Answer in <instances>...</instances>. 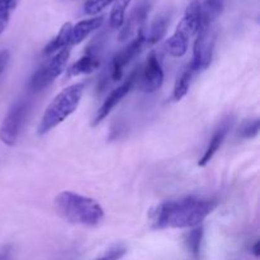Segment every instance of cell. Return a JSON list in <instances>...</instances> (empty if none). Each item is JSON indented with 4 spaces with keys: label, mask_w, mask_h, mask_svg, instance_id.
<instances>
[{
    "label": "cell",
    "mask_w": 260,
    "mask_h": 260,
    "mask_svg": "<svg viewBox=\"0 0 260 260\" xmlns=\"http://www.w3.org/2000/svg\"><path fill=\"white\" fill-rule=\"evenodd\" d=\"M217 207L213 198L189 196L175 201L160 203L152 210L151 220L154 229H193L202 225L203 221Z\"/></svg>",
    "instance_id": "6da1fadb"
},
{
    "label": "cell",
    "mask_w": 260,
    "mask_h": 260,
    "mask_svg": "<svg viewBox=\"0 0 260 260\" xmlns=\"http://www.w3.org/2000/svg\"><path fill=\"white\" fill-rule=\"evenodd\" d=\"M55 207L63 220L74 225L95 228L104 220V210L98 201L71 190L56 196Z\"/></svg>",
    "instance_id": "7a4b0ae2"
},
{
    "label": "cell",
    "mask_w": 260,
    "mask_h": 260,
    "mask_svg": "<svg viewBox=\"0 0 260 260\" xmlns=\"http://www.w3.org/2000/svg\"><path fill=\"white\" fill-rule=\"evenodd\" d=\"M84 90H85L84 83H75L61 90L46 108L38 126V135L42 136L48 134L51 129L69 118L78 109Z\"/></svg>",
    "instance_id": "3957f363"
},
{
    "label": "cell",
    "mask_w": 260,
    "mask_h": 260,
    "mask_svg": "<svg viewBox=\"0 0 260 260\" xmlns=\"http://www.w3.org/2000/svg\"><path fill=\"white\" fill-rule=\"evenodd\" d=\"M202 3L192 0L185 9L182 19L178 23L172 37L167 41L165 47L173 57H183L187 53L189 41L198 33L202 22Z\"/></svg>",
    "instance_id": "277c9868"
},
{
    "label": "cell",
    "mask_w": 260,
    "mask_h": 260,
    "mask_svg": "<svg viewBox=\"0 0 260 260\" xmlns=\"http://www.w3.org/2000/svg\"><path fill=\"white\" fill-rule=\"evenodd\" d=\"M30 111V102L28 99H18L5 114L0 126V141L7 146H14L19 135L27 122Z\"/></svg>",
    "instance_id": "5b68a950"
},
{
    "label": "cell",
    "mask_w": 260,
    "mask_h": 260,
    "mask_svg": "<svg viewBox=\"0 0 260 260\" xmlns=\"http://www.w3.org/2000/svg\"><path fill=\"white\" fill-rule=\"evenodd\" d=\"M71 48H63L53 53L48 62L43 63L32 75L28 83V88L33 93H40L51 85L65 70L68 61L70 58Z\"/></svg>",
    "instance_id": "8992f818"
},
{
    "label": "cell",
    "mask_w": 260,
    "mask_h": 260,
    "mask_svg": "<svg viewBox=\"0 0 260 260\" xmlns=\"http://www.w3.org/2000/svg\"><path fill=\"white\" fill-rule=\"evenodd\" d=\"M146 46V37H145V30L140 29L134 38L127 43L124 47H122L112 58L111 63V79L113 81H118L122 79L123 71L126 66L139 55L142 48Z\"/></svg>",
    "instance_id": "52a82bcc"
},
{
    "label": "cell",
    "mask_w": 260,
    "mask_h": 260,
    "mask_svg": "<svg viewBox=\"0 0 260 260\" xmlns=\"http://www.w3.org/2000/svg\"><path fill=\"white\" fill-rule=\"evenodd\" d=\"M162 81H164V71L161 63L157 57V53L151 51L141 70H139L137 83H140V88L145 93H155L161 88Z\"/></svg>",
    "instance_id": "ba28073f"
},
{
    "label": "cell",
    "mask_w": 260,
    "mask_h": 260,
    "mask_svg": "<svg viewBox=\"0 0 260 260\" xmlns=\"http://www.w3.org/2000/svg\"><path fill=\"white\" fill-rule=\"evenodd\" d=\"M137 78H139V69H135V70L129 74L128 78H127L121 85L114 88L113 90L109 93V95L107 96L106 101L103 102L101 108L96 112V116L93 121V126L99 124L103 119H106L107 117L109 116V113L116 108L117 104H118L119 102L132 90V88H134L135 85H136Z\"/></svg>",
    "instance_id": "9c48e42d"
},
{
    "label": "cell",
    "mask_w": 260,
    "mask_h": 260,
    "mask_svg": "<svg viewBox=\"0 0 260 260\" xmlns=\"http://www.w3.org/2000/svg\"><path fill=\"white\" fill-rule=\"evenodd\" d=\"M233 123L234 117L226 116L225 118L217 124V127H216L215 131H213L212 136H211L207 147H206L205 152H203L202 157H201L200 161H198V165H200V167H206V165L213 159L216 152L221 149L222 144L225 142L226 137H228L229 132H230L231 127H233Z\"/></svg>",
    "instance_id": "30bf717a"
},
{
    "label": "cell",
    "mask_w": 260,
    "mask_h": 260,
    "mask_svg": "<svg viewBox=\"0 0 260 260\" xmlns=\"http://www.w3.org/2000/svg\"><path fill=\"white\" fill-rule=\"evenodd\" d=\"M99 48H101L99 43L98 45L93 43V45L89 46L86 48L85 53L66 70V76L68 78H74V76L88 75V74H91L93 71H95L99 68V65H101Z\"/></svg>",
    "instance_id": "8fae6325"
},
{
    "label": "cell",
    "mask_w": 260,
    "mask_h": 260,
    "mask_svg": "<svg viewBox=\"0 0 260 260\" xmlns=\"http://www.w3.org/2000/svg\"><path fill=\"white\" fill-rule=\"evenodd\" d=\"M150 10V5L147 3H141L140 5H137L134 10L131 12V14L128 15L127 19L123 20V24L119 28V40L124 41L128 37H131L134 35V32H139L140 29H142V24H144L145 19L147 17V13Z\"/></svg>",
    "instance_id": "7c38bea8"
},
{
    "label": "cell",
    "mask_w": 260,
    "mask_h": 260,
    "mask_svg": "<svg viewBox=\"0 0 260 260\" xmlns=\"http://www.w3.org/2000/svg\"><path fill=\"white\" fill-rule=\"evenodd\" d=\"M104 22L103 15H96V17H91L89 19H84L78 22L76 24L71 25V32H70V46L79 45V43L83 42L85 38H88L89 36L93 32H95L96 29L102 27Z\"/></svg>",
    "instance_id": "4fadbf2b"
},
{
    "label": "cell",
    "mask_w": 260,
    "mask_h": 260,
    "mask_svg": "<svg viewBox=\"0 0 260 260\" xmlns=\"http://www.w3.org/2000/svg\"><path fill=\"white\" fill-rule=\"evenodd\" d=\"M196 75H197V71L193 69V66L190 65L189 62L187 65V68L182 71V74L178 76L177 81H175V85H174V89H173V95H172L173 101L179 102L187 95L190 84H192L193 78H194Z\"/></svg>",
    "instance_id": "5bb4252c"
},
{
    "label": "cell",
    "mask_w": 260,
    "mask_h": 260,
    "mask_svg": "<svg viewBox=\"0 0 260 260\" xmlns=\"http://www.w3.org/2000/svg\"><path fill=\"white\" fill-rule=\"evenodd\" d=\"M71 23H65V24L61 27L60 32L57 33L53 40H51L50 42L46 45V47L43 48V55H53V53L58 52V51L63 50V48H71L70 46V32H71Z\"/></svg>",
    "instance_id": "9a60e30c"
},
{
    "label": "cell",
    "mask_w": 260,
    "mask_h": 260,
    "mask_svg": "<svg viewBox=\"0 0 260 260\" xmlns=\"http://www.w3.org/2000/svg\"><path fill=\"white\" fill-rule=\"evenodd\" d=\"M202 7V27H213L216 20L222 13L225 7V0H205Z\"/></svg>",
    "instance_id": "2e32d148"
},
{
    "label": "cell",
    "mask_w": 260,
    "mask_h": 260,
    "mask_svg": "<svg viewBox=\"0 0 260 260\" xmlns=\"http://www.w3.org/2000/svg\"><path fill=\"white\" fill-rule=\"evenodd\" d=\"M168 24H169V17L167 14H162L160 17H157L154 20V23L151 24L149 29V35L145 33V37H146V46H152L155 43L159 42L164 35L167 33Z\"/></svg>",
    "instance_id": "e0dca14e"
},
{
    "label": "cell",
    "mask_w": 260,
    "mask_h": 260,
    "mask_svg": "<svg viewBox=\"0 0 260 260\" xmlns=\"http://www.w3.org/2000/svg\"><path fill=\"white\" fill-rule=\"evenodd\" d=\"M203 235H205V230H203L202 225L190 229L189 233L185 235V245H187L188 251L190 253V255L194 259H200L201 256Z\"/></svg>",
    "instance_id": "ac0fdd59"
},
{
    "label": "cell",
    "mask_w": 260,
    "mask_h": 260,
    "mask_svg": "<svg viewBox=\"0 0 260 260\" xmlns=\"http://www.w3.org/2000/svg\"><path fill=\"white\" fill-rule=\"evenodd\" d=\"M132 0H114L113 7H112L111 14H109V25L113 29H118L123 24V20L126 19V12L128 5Z\"/></svg>",
    "instance_id": "d6986e66"
},
{
    "label": "cell",
    "mask_w": 260,
    "mask_h": 260,
    "mask_svg": "<svg viewBox=\"0 0 260 260\" xmlns=\"http://www.w3.org/2000/svg\"><path fill=\"white\" fill-rule=\"evenodd\" d=\"M259 127H260V122L258 118H251V119H246L241 123L240 128H239V136L241 139H254L255 136H258L259 134Z\"/></svg>",
    "instance_id": "ffe728a7"
},
{
    "label": "cell",
    "mask_w": 260,
    "mask_h": 260,
    "mask_svg": "<svg viewBox=\"0 0 260 260\" xmlns=\"http://www.w3.org/2000/svg\"><path fill=\"white\" fill-rule=\"evenodd\" d=\"M113 2L114 0H86L84 3V13L91 17H96Z\"/></svg>",
    "instance_id": "44dd1931"
},
{
    "label": "cell",
    "mask_w": 260,
    "mask_h": 260,
    "mask_svg": "<svg viewBox=\"0 0 260 260\" xmlns=\"http://www.w3.org/2000/svg\"><path fill=\"white\" fill-rule=\"evenodd\" d=\"M126 253H127V249L124 248V246L118 245L112 248L111 250L107 251L103 256H101V258L96 260H119Z\"/></svg>",
    "instance_id": "7402d4cb"
},
{
    "label": "cell",
    "mask_w": 260,
    "mask_h": 260,
    "mask_svg": "<svg viewBox=\"0 0 260 260\" xmlns=\"http://www.w3.org/2000/svg\"><path fill=\"white\" fill-rule=\"evenodd\" d=\"M10 60V53L8 50H3L0 51V76L3 75V73L7 69L8 63H9Z\"/></svg>",
    "instance_id": "603a6c76"
},
{
    "label": "cell",
    "mask_w": 260,
    "mask_h": 260,
    "mask_svg": "<svg viewBox=\"0 0 260 260\" xmlns=\"http://www.w3.org/2000/svg\"><path fill=\"white\" fill-rule=\"evenodd\" d=\"M253 253L255 256H259V241H256L253 246Z\"/></svg>",
    "instance_id": "cb8c5ba5"
},
{
    "label": "cell",
    "mask_w": 260,
    "mask_h": 260,
    "mask_svg": "<svg viewBox=\"0 0 260 260\" xmlns=\"http://www.w3.org/2000/svg\"><path fill=\"white\" fill-rule=\"evenodd\" d=\"M0 260H7V254H5V251H0Z\"/></svg>",
    "instance_id": "d4e9b609"
}]
</instances>
